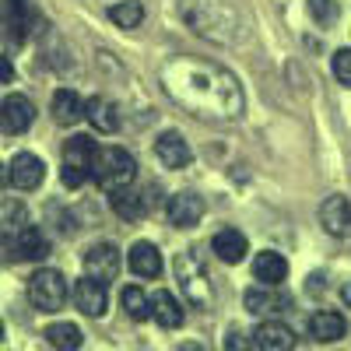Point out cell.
Here are the masks:
<instances>
[{
  "label": "cell",
  "mask_w": 351,
  "mask_h": 351,
  "mask_svg": "<svg viewBox=\"0 0 351 351\" xmlns=\"http://www.w3.org/2000/svg\"><path fill=\"white\" fill-rule=\"evenodd\" d=\"M253 278L263 281V285H281V281L288 278V260H285L281 253H274V250L256 253V260H253Z\"/></svg>",
  "instance_id": "ffe728a7"
},
{
  "label": "cell",
  "mask_w": 351,
  "mask_h": 351,
  "mask_svg": "<svg viewBox=\"0 0 351 351\" xmlns=\"http://www.w3.org/2000/svg\"><path fill=\"white\" fill-rule=\"evenodd\" d=\"M221 71L211 64H186V60H176L172 67H165V88L180 99L183 106H193L197 95L200 99V116H236L239 109V88L236 81L211 88V81Z\"/></svg>",
  "instance_id": "6da1fadb"
},
{
  "label": "cell",
  "mask_w": 351,
  "mask_h": 351,
  "mask_svg": "<svg viewBox=\"0 0 351 351\" xmlns=\"http://www.w3.org/2000/svg\"><path fill=\"white\" fill-rule=\"evenodd\" d=\"M14 246H18V260H46L49 256V239L36 225H25L14 236Z\"/></svg>",
  "instance_id": "44dd1931"
},
{
  "label": "cell",
  "mask_w": 351,
  "mask_h": 351,
  "mask_svg": "<svg viewBox=\"0 0 351 351\" xmlns=\"http://www.w3.org/2000/svg\"><path fill=\"white\" fill-rule=\"evenodd\" d=\"M109 18L120 25V28H137L144 21V8L137 4V0H120V4L109 8Z\"/></svg>",
  "instance_id": "4316f807"
},
{
  "label": "cell",
  "mask_w": 351,
  "mask_h": 351,
  "mask_svg": "<svg viewBox=\"0 0 351 351\" xmlns=\"http://www.w3.org/2000/svg\"><path fill=\"white\" fill-rule=\"evenodd\" d=\"M84 120H92V127L102 130V134H112L116 127H120L116 106H112L109 99H102V95H95V99H88V102H84Z\"/></svg>",
  "instance_id": "cb8c5ba5"
},
{
  "label": "cell",
  "mask_w": 351,
  "mask_h": 351,
  "mask_svg": "<svg viewBox=\"0 0 351 351\" xmlns=\"http://www.w3.org/2000/svg\"><path fill=\"white\" fill-rule=\"evenodd\" d=\"M344 330H348L344 316H341V313H330V309L313 313V319H309V337H313L316 344H334V341L344 337Z\"/></svg>",
  "instance_id": "e0dca14e"
},
{
  "label": "cell",
  "mask_w": 351,
  "mask_h": 351,
  "mask_svg": "<svg viewBox=\"0 0 351 351\" xmlns=\"http://www.w3.org/2000/svg\"><path fill=\"white\" fill-rule=\"evenodd\" d=\"M341 299H344V306H348V309H351V281H348V285H344V288H341Z\"/></svg>",
  "instance_id": "d6a6232c"
},
{
  "label": "cell",
  "mask_w": 351,
  "mask_h": 351,
  "mask_svg": "<svg viewBox=\"0 0 351 351\" xmlns=\"http://www.w3.org/2000/svg\"><path fill=\"white\" fill-rule=\"evenodd\" d=\"M309 14L319 25H334L341 11H337V0H309Z\"/></svg>",
  "instance_id": "83f0119b"
},
{
  "label": "cell",
  "mask_w": 351,
  "mask_h": 351,
  "mask_svg": "<svg viewBox=\"0 0 351 351\" xmlns=\"http://www.w3.org/2000/svg\"><path fill=\"white\" fill-rule=\"evenodd\" d=\"M92 158H95V141L88 134H74L64 144V169H60V180L64 186L77 190L92 180Z\"/></svg>",
  "instance_id": "277c9868"
},
{
  "label": "cell",
  "mask_w": 351,
  "mask_h": 351,
  "mask_svg": "<svg viewBox=\"0 0 351 351\" xmlns=\"http://www.w3.org/2000/svg\"><path fill=\"white\" fill-rule=\"evenodd\" d=\"M18 260V246H14V236H0V267H11Z\"/></svg>",
  "instance_id": "4dcf8cb0"
},
{
  "label": "cell",
  "mask_w": 351,
  "mask_h": 351,
  "mask_svg": "<svg viewBox=\"0 0 351 351\" xmlns=\"http://www.w3.org/2000/svg\"><path fill=\"white\" fill-rule=\"evenodd\" d=\"M109 204H112V211L120 215L123 221H137V218L148 215V200H144L137 190H130V183L109 190Z\"/></svg>",
  "instance_id": "ac0fdd59"
},
{
  "label": "cell",
  "mask_w": 351,
  "mask_h": 351,
  "mask_svg": "<svg viewBox=\"0 0 351 351\" xmlns=\"http://www.w3.org/2000/svg\"><path fill=\"white\" fill-rule=\"evenodd\" d=\"M36 120V106L28 102L25 95H8L4 102H0V130L4 134H25L28 127H32Z\"/></svg>",
  "instance_id": "8992f818"
},
{
  "label": "cell",
  "mask_w": 351,
  "mask_h": 351,
  "mask_svg": "<svg viewBox=\"0 0 351 351\" xmlns=\"http://www.w3.org/2000/svg\"><path fill=\"white\" fill-rule=\"evenodd\" d=\"M176 281H180V288L186 291V302H190V306H197V309L211 306L215 288H211L208 271H204V263H200V256H197L193 250H186V253L176 256Z\"/></svg>",
  "instance_id": "3957f363"
},
{
  "label": "cell",
  "mask_w": 351,
  "mask_h": 351,
  "mask_svg": "<svg viewBox=\"0 0 351 351\" xmlns=\"http://www.w3.org/2000/svg\"><path fill=\"white\" fill-rule=\"evenodd\" d=\"M204 218V200L197 193H176L169 200V221L176 228H197Z\"/></svg>",
  "instance_id": "5bb4252c"
},
{
  "label": "cell",
  "mask_w": 351,
  "mask_h": 351,
  "mask_svg": "<svg viewBox=\"0 0 351 351\" xmlns=\"http://www.w3.org/2000/svg\"><path fill=\"white\" fill-rule=\"evenodd\" d=\"M334 77L351 84V49H337L334 53Z\"/></svg>",
  "instance_id": "f546056e"
},
{
  "label": "cell",
  "mask_w": 351,
  "mask_h": 351,
  "mask_svg": "<svg viewBox=\"0 0 351 351\" xmlns=\"http://www.w3.org/2000/svg\"><path fill=\"white\" fill-rule=\"evenodd\" d=\"M250 344L260 351H288V348H295V330L288 324H281V319H267V324H260L253 330Z\"/></svg>",
  "instance_id": "8fae6325"
},
{
  "label": "cell",
  "mask_w": 351,
  "mask_h": 351,
  "mask_svg": "<svg viewBox=\"0 0 351 351\" xmlns=\"http://www.w3.org/2000/svg\"><path fill=\"white\" fill-rule=\"evenodd\" d=\"M28 299H32V306L39 313H56V309H64L67 302V281L60 271H36L32 278H28Z\"/></svg>",
  "instance_id": "5b68a950"
},
{
  "label": "cell",
  "mask_w": 351,
  "mask_h": 351,
  "mask_svg": "<svg viewBox=\"0 0 351 351\" xmlns=\"http://www.w3.org/2000/svg\"><path fill=\"white\" fill-rule=\"evenodd\" d=\"M0 225H25V204L21 200H4L0 204Z\"/></svg>",
  "instance_id": "f1b7e54d"
},
{
  "label": "cell",
  "mask_w": 351,
  "mask_h": 351,
  "mask_svg": "<svg viewBox=\"0 0 351 351\" xmlns=\"http://www.w3.org/2000/svg\"><path fill=\"white\" fill-rule=\"evenodd\" d=\"M152 316L158 319V327L165 330H176V327H183V319H186V309L180 306V299L172 295V291H155L152 295Z\"/></svg>",
  "instance_id": "2e32d148"
},
{
  "label": "cell",
  "mask_w": 351,
  "mask_h": 351,
  "mask_svg": "<svg viewBox=\"0 0 351 351\" xmlns=\"http://www.w3.org/2000/svg\"><path fill=\"white\" fill-rule=\"evenodd\" d=\"M130 271L137 278H158L162 274V253L152 243H134L130 246Z\"/></svg>",
  "instance_id": "603a6c76"
},
{
  "label": "cell",
  "mask_w": 351,
  "mask_h": 351,
  "mask_svg": "<svg viewBox=\"0 0 351 351\" xmlns=\"http://www.w3.org/2000/svg\"><path fill=\"white\" fill-rule=\"evenodd\" d=\"M319 225H324L330 236L344 239L351 232V204H348V197H327V204L319 208Z\"/></svg>",
  "instance_id": "9a60e30c"
},
{
  "label": "cell",
  "mask_w": 351,
  "mask_h": 351,
  "mask_svg": "<svg viewBox=\"0 0 351 351\" xmlns=\"http://www.w3.org/2000/svg\"><path fill=\"white\" fill-rule=\"evenodd\" d=\"M211 250H215V256L225 260V263H239V260L246 256L250 243H246V236H243L239 228H221V232H215Z\"/></svg>",
  "instance_id": "d6986e66"
},
{
  "label": "cell",
  "mask_w": 351,
  "mask_h": 351,
  "mask_svg": "<svg viewBox=\"0 0 351 351\" xmlns=\"http://www.w3.org/2000/svg\"><path fill=\"white\" fill-rule=\"evenodd\" d=\"M46 341L53 344V348H60V351H74V348H81V330L74 327V324H49L46 327Z\"/></svg>",
  "instance_id": "d4e9b609"
},
{
  "label": "cell",
  "mask_w": 351,
  "mask_h": 351,
  "mask_svg": "<svg viewBox=\"0 0 351 351\" xmlns=\"http://www.w3.org/2000/svg\"><path fill=\"white\" fill-rule=\"evenodd\" d=\"M46 176V165L43 158H36L32 152H18L11 158V169H8V180L18 186V190H36Z\"/></svg>",
  "instance_id": "30bf717a"
},
{
  "label": "cell",
  "mask_w": 351,
  "mask_h": 351,
  "mask_svg": "<svg viewBox=\"0 0 351 351\" xmlns=\"http://www.w3.org/2000/svg\"><path fill=\"white\" fill-rule=\"evenodd\" d=\"M74 302H77V309L84 313V316H102L106 309H109V291H106V281H99V278H81L77 285H74Z\"/></svg>",
  "instance_id": "9c48e42d"
},
{
  "label": "cell",
  "mask_w": 351,
  "mask_h": 351,
  "mask_svg": "<svg viewBox=\"0 0 351 351\" xmlns=\"http://www.w3.org/2000/svg\"><path fill=\"white\" fill-rule=\"evenodd\" d=\"M155 155L165 169H186L193 152H190V144L183 141V134H176V130H165L158 141H155Z\"/></svg>",
  "instance_id": "4fadbf2b"
},
{
  "label": "cell",
  "mask_w": 351,
  "mask_h": 351,
  "mask_svg": "<svg viewBox=\"0 0 351 351\" xmlns=\"http://www.w3.org/2000/svg\"><path fill=\"white\" fill-rule=\"evenodd\" d=\"M53 120L60 127H74L77 120H84V102L77 92L71 88H60V92L53 95Z\"/></svg>",
  "instance_id": "7402d4cb"
},
{
  "label": "cell",
  "mask_w": 351,
  "mask_h": 351,
  "mask_svg": "<svg viewBox=\"0 0 351 351\" xmlns=\"http://www.w3.org/2000/svg\"><path fill=\"white\" fill-rule=\"evenodd\" d=\"M0 341H4V324H0Z\"/></svg>",
  "instance_id": "e575fe53"
},
{
  "label": "cell",
  "mask_w": 351,
  "mask_h": 351,
  "mask_svg": "<svg viewBox=\"0 0 351 351\" xmlns=\"http://www.w3.org/2000/svg\"><path fill=\"white\" fill-rule=\"evenodd\" d=\"M11 81H14V67L8 56H0V84H11Z\"/></svg>",
  "instance_id": "1f68e13d"
},
{
  "label": "cell",
  "mask_w": 351,
  "mask_h": 351,
  "mask_svg": "<svg viewBox=\"0 0 351 351\" xmlns=\"http://www.w3.org/2000/svg\"><path fill=\"white\" fill-rule=\"evenodd\" d=\"M4 186H8V169L0 165V190H4Z\"/></svg>",
  "instance_id": "836d02e7"
},
{
  "label": "cell",
  "mask_w": 351,
  "mask_h": 351,
  "mask_svg": "<svg viewBox=\"0 0 351 351\" xmlns=\"http://www.w3.org/2000/svg\"><path fill=\"white\" fill-rule=\"evenodd\" d=\"M84 271L109 285L116 274H120V250H116L112 243H95L84 253Z\"/></svg>",
  "instance_id": "ba28073f"
},
{
  "label": "cell",
  "mask_w": 351,
  "mask_h": 351,
  "mask_svg": "<svg viewBox=\"0 0 351 351\" xmlns=\"http://www.w3.org/2000/svg\"><path fill=\"white\" fill-rule=\"evenodd\" d=\"M137 176V162L123 152V148H95V158H92V180L106 190H116V186H127L134 183Z\"/></svg>",
  "instance_id": "7a4b0ae2"
},
{
  "label": "cell",
  "mask_w": 351,
  "mask_h": 351,
  "mask_svg": "<svg viewBox=\"0 0 351 351\" xmlns=\"http://www.w3.org/2000/svg\"><path fill=\"white\" fill-rule=\"evenodd\" d=\"M288 306H291V295L278 291V285H263V288L246 291V309L253 316H274V313H285Z\"/></svg>",
  "instance_id": "7c38bea8"
},
{
  "label": "cell",
  "mask_w": 351,
  "mask_h": 351,
  "mask_svg": "<svg viewBox=\"0 0 351 351\" xmlns=\"http://www.w3.org/2000/svg\"><path fill=\"white\" fill-rule=\"evenodd\" d=\"M120 302H123V309H127V316L130 319H148L152 316V299L144 295V291L137 288V285H130V288H123V295H120Z\"/></svg>",
  "instance_id": "484cf974"
},
{
  "label": "cell",
  "mask_w": 351,
  "mask_h": 351,
  "mask_svg": "<svg viewBox=\"0 0 351 351\" xmlns=\"http://www.w3.org/2000/svg\"><path fill=\"white\" fill-rule=\"evenodd\" d=\"M0 25L11 43H25L28 28H32V8L28 0H0Z\"/></svg>",
  "instance_id": "52a82bcc"
}]
</instances>
